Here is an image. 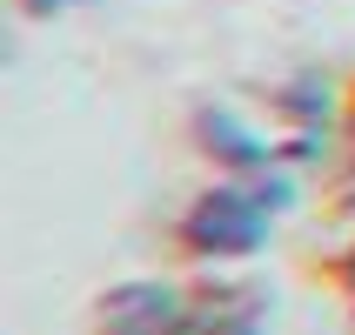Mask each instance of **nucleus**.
I'll use <instances>...</instances> for the list:
<instances>
[{
  "label": "nucleus",
  "mask_w": 355,
  "mask_h": 335,
  "mask_svg": "<svg viewBox=\"0 0 355 335\" xmlns=\"http://www.w3.org/2000/svg\"><path fill=\"white\" fill-rule=\"evenodd\" d=\"M195 135H201V148H208L228 175H268V168L288 161V141L248 128L235 108H201V114H195Z\"/></svg>",
  "instance_id": "nucleus-3"
},
{
  "label": "nucleus",
  "mask_w": 355,
  "mask_h": 335,
  "mask_svg": "<svg viewBox=\"0 0 355 335\" xmlns=\"http://www.w3.org/2000/svg\"><path fill=\"white\" fill-rule=\"evenodd\" d=\"M342 282H349V295H355V255H349V261H342Z\"/></svg>",
  "instance_id": "nucleus-6"
},
{
  "label": "nucleus",
  "mask_w": 355,
  "mask_h": 335,
  "mask_svg": "<svg viewBox=\"0 0 355 335\" xmlns=\"http://www.w3.org/2000/svg\"><path fill=\"white\" fill-rule=\"evenodd\" d=\"M275 108L295 121V135H329V108H336V94H329L322 74H302V80H288V87L275 94Z\"/></svg>",
  "instance_id": "nucleus-4"
},
{
  "label": "nucleus",
  "mask_w": 355,
  "mask_h": 335,
  "mask_svg": "<svg viewBox=\"0 0 355 335\" xmlns=\"http://www.w3.org/2000/svg\"><path fill=\"white\" fill-rule=\"evenodd\" d=\"M255 282H121L101 295V335H268Z\"/></svg>",
  "instance_id": "nucleus-1"
},
{
  "label": "nucleus",
  "mask_w": 355,
  "mask_h": 335,
  "mask_svg": "<svg viewBox=\"0 0 355 335\" xmlns=\"http://www.w3.org/2000/svg\"><path fill=\"white\" fill-rule=\"evenodd\" d=\"M295 208V181L268 168V175H228L201 188L195 208L181 215V241L201 261H248L261 241L275 235V221Z\"/></svg>",
  "instance_id": "nucleus-2"
},
{
  "label": "nucleus",
  "mask_w": 355,
  "mask_h": 335,
  "mask_svg": "<svg viewBox=\"0 0 355 335\" xmlns=\"http://www.w3.org/2000/svg\"><path fill=\"white\" fill-rule=\"evenodd\" d=\"M34 20H47V14H67V7H80V0H20Z\"/></svg>",
  "instance_id": "nucleus-5"
}]
</instances>
